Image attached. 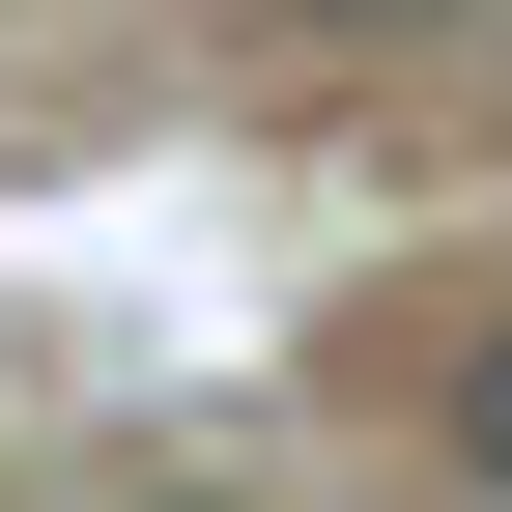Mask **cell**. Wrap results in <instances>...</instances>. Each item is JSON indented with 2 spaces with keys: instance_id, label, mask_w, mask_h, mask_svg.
I'll return each mask as SVG.
<instances>
[{
  "instance_id": "obj_1",
  "label": "cell",
  "mask_w": 512,
  "mask_h": 512,
  "mask_svg": "<svg viewBox=\"0 0 512 512\" xmlns=\"http://www.w3.org/2000/svg\"><path fill=\"white\" fill-rule=\"evenodd\" d=\"M456 456H484V484H512V342H456Z\"/></svg>"
}]
</instances>
